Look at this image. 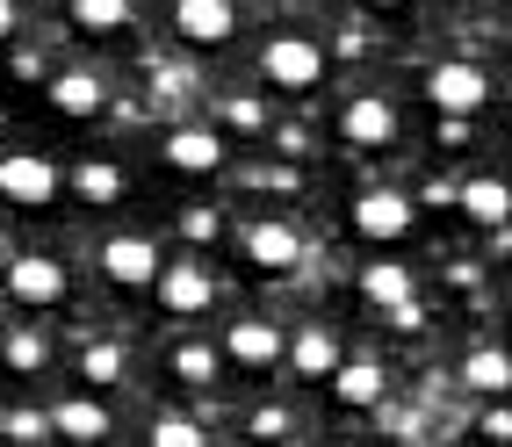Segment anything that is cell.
I'll return each mask as SVG.
<instances>
[{
    "mask_svg": "<svg viewBox=\"0 0 512 447\" xmlns=\"http://www.w3.org/2000/svg\"><path fill=\"white\" fill-rule=\"evenodd\" d=\"M152 447H210V433H202L195 419H159L152 426Z\"/></svg>",
    "mask_w": 512,
    "mask_h": 447,
    "instance_id": "obj_26",
    "label": "cell"
},
{
    "mask_svg": "<svg viewBox=\"0 0 512 447\" xmlns=\"http://www.w3.org/2000/svg\"><path fill=\"white\" fill-rule=\"evenodd\" d=\"M80 375H87V383H116V375H123V347H109V339L87 347V354H80Z\"/></svg>",
    "mask_w": 512,
    "mask_h": 447,
    "instance_id": "obj_25",
    "label": "cell"
},
{
    "mask_svg": "<svg viewBox=\"0 0 512 447\" xmlns=\"http://www.w3.org/2000/svg\"><path fill=\"white\" fill-rule=\"evenodd\" d=\"M65 15H73L80 37H123V29L138 22V8H130V0H73Z\"/></svg>",
    "mask_w": 512,
    "mask_h": 447,
    "instance_id": "obj_16",
    "label": "cell"
},
{
    "mask_svg": "<svg viewBox=\"0 0 512 447\" xmlns=\"http://www.w3.org/2000/svg\"><path fill=\"white\" fill-rule=\"evenodd\" d=\"M361 8H412V0H361Z\"/></svg>",
    "mask_w": 512,
    "mask_h": 447,
    "instance_id": "obj_32",
    "label": "cell"
},
{
    "mask_svg": "<svg viewBox=\"0 0 512 447\" xmlns=\"http://www.w3.org/2000/svg\"><path fill=\"white\" fill-rule=\"evenodd\" d=\"M361 296L375 303V311H404V303L419 296V282H412V267H368L361 274Z\"/></svg>",
    "mask_w": 512,
    "mask_h": 447,
    "instance_id": "obj_18",
    "label": "cell"
},
{
    "mask_svg": "<svg viewBox=\"0 0 512 447\" xmlns=\"http://www.w3.org/2000/svg\"><path fill=\"white\" fill-rule=\"evenodd\" d=\"M224 354H231L238 368H275V361L289 354V339H282V325L246 318V325H231V332H224Z\"/></svg>",
    "mask_w": 512,
    "mask_h": 447,
    "instance_id": "obj_12",
    "label": "cell"
},
{
    "mask_svg": "<svg viewBox=\"0 0 512 447\" xmlns=\"http://www.w3.org/2000/svg\"><path fill=\"white\" fill-rule=\"evenodd\" d=\"M174 37L195 51H217L238 37V8L231 0H174Z\"/></svg>",
    "mask_w": 512,
    "mask_h": 447,
    "instance_id": "obj_6",
    "label": "cell"
},
{
    "mask_svg": "<svg viewBox=\"0 0 512 447\" xmlns=\"http://www.w3.org/2000/svg\"><path fill=\"white\" fill-rule=\"evenodd\" d=\"M174 375H181V383H217V347L181 339V347H174Z\"/></svg>",
    "mask_w": 512,
    "mask_h": 447,
    "instance_id": "obj_22",
    "label": "cell"
},
{
    "mask_svg": "<svg viewBox=\"0 0 512 447\" xmlns=\"http://www.w3.org/2000/svg\"><path fill=\"white\" fill-rule=\"evenodd\" d=\"M8 368H22V375H37V368H44V332H29V325H15V332H8Z\"/></svg>",
    "mask_w": 512,
    "mask_h": 447,
    "instance_id": "obj_24",
    "label": "cell"
},
{
    "mask_svg": "<svg viewBox=\"0 0 512 447\" xmlns=\"http://www.w3.org/2000/svg\"><path fill=\"white\" fill-rule=\"evenodd\" d=\"M217 231H224L217 210H181V238H188V246H217Z\"/></svg>",
    "mask_w": 512,
    "mask_h": 447,
    "instance_id": "obj_27",
    "label": "cell"
},
{
    "mask_svg": "<svg viewBox=\"0 0 512 447\" xmlns=\"http://www.w3.org/2000/svg\"><path fill=\"white\" fill-rule=\"evenodd\" d=\"M159 152H166L174 174H217V166H224V137H217L210 123H174Z\"/></svg>",
    "mask_w": 512,
    "mask_h": 447,
    "instance_id": "obj_9",
    "label": "cell"
},
{
    "mask_svg": "<svg viewBox=\"0 0 512 447\" xmlns=\"http://www.w3.org/2000/svg\"><path fill=\"white\" fill-rule=\"evenodd\" d=\"M51 426H58V440H80V447H101V440H109V411H101L94 397H65V404L51 411Z\"/></svg>",
    "mask_w": 512,
    "mask_h": 447,
    "instance_id": "obj_14",
    "label": "cell"
},
{
    "mask_svg": "<svg viewBox=\"0 0 512 447\" xmlns=\"http://www.w3.org/2000/svg\"><path fill=\"white\" fill-rule=\"evenodd\" d=\"M253 433L260 440H289V419H282V411H253Z\"/></svg>",
    "mask_w": 512,
    "mask_h": 447,
    "instance_id": "obj_29",
    "label": "cell"
},
{
    "mask_svg": "<svg viewBox=\"0 0 512 447\" xmlns=\"http://www.w3.org/2000/svg\"><path fill=\"white\" fill-rule=\"evenodd\" d=\"M339 130H347V145H361V152H383L390 137H397V109L383 94H354L347 109H339Z\"/></svg>",
    "mask_w": 512,
    "mask_h": 447,
    "instance_id": "obj_11",
    "label": "cell"
},
{
    "mask_svg": "<svg viewBox=\"0 0 512 447\" xmlns=\"http://www.w3.org/2000/svg\"><path fill=\"white\" fill-rule=\"evenodd\" d=\"M51 109L58 116H101V73H51Z\"/></svg>",
    "mask_w": 512,
    "mask_h": 447,
    "instance_id": "obj_17",
    "label": "cell"
},
{
    "mask_svg": "<svg viewBox=\"0 0 512 447\" xmlns=\"http://www.w3.org/2000/svg\"><path fill=\"white\" fill-rule=\"evenodd\" d=\"M426 101L440 116H476L491 101V73H484V65H469V58H448V65H433V73H426Z\"/></svg>",
    "mask_w": 512,
    "mask_h": 447,
    "instance_id": "obj_2",
    "label": "cell"
},
{
    "mask_svg": "<svg viewBox=\"0 0 512 447\" xmlns=\"http://www.w3.org/2000/svg\"><path fill=\"white\" fill-rule=\"evenodd\" d=\"M73 195H80V202H94V210H109V202L123 195L116 159H80V166H73Z\"/></svg>",
    "mask_w": 512,
    "mask_h": 447,
    "instance_id": "obj_20",
    "label": "cell"
},
{
    "mask_svg": "<svg viewBox=\"0 0 512 447\" xmlns=\"http://www.w3.org/2000/svg\"><path fill=\"white\" fill-rule=\"evenodd\" d=\"M354 231L375 238V246H390V238L412 231V202H404L397 188H361L354 195Z\"/></svg>",
    "mask_w": 512,
    "mask_h": 447,
    "instance_id": "obj_8",
    "label": "cell"
},
{
    "mask_svg": "<svg viewBox=\"0 0 512 447\" xmlns=\"http://www.w3.org/2000/svg\"><path fill=\"white\" fill-rule=\"evenodd\" d=\"M238 246H246V267L253 274H289L303 260V231L282 224V217H253L246 231H238Z\"/></svg>",
    "mask_w": 512,
    "mask_h": 447,
    "instance_id": "obj_4",
    "label": "cell"
},
{
    "mask_svg": "<svg viewBox=\"0 0 512 447\" xmlns=\"http://www.w3.org/2000/svg\"><path fill=\"white\" fill-rule=\"evenodd\" d=\"M224 123H231V130H267V109H260L253 94H231V101H224Z\"/></svg>",
    "mask_w": 512,
    "mask_h": 447,
    "instance_id": "obj_28",
    "label": "cell"
},
{
    "mask_svg": "<svg viewBox=\"0 0 512 447\" xmlns=\"http://www.w3.org/2000/svg\"><path fill=\"white\" fill-rule=\"evenodd\" d=\"M455 202H462V217H469V224H505V217H512V188H505L498 174L462 181V195H455Z\"/></svg>",
    "mask_w": 512,
    "mask_h": 447,
    "instance_id": "obj_15",
    "label": "cell"
},
{
    "mask_svg": "<svg viewBox=\"0 0 512 447\" xmlns=\"http://www.w3.org/2000/svg\"><path fill=\"white\" fill-rule=\"evenodd\" d=\"M0 195H8L15 210H51L58 166H51L44 152H0Z\"/></svg>",
    "mask_w": 512,
    "mask_h": 447,
    "instance_id": "obj_3",
    "label": "cell"
},
{
    "mask_svg": "<svg viewBox=\"0 0 512 447\" xmlns=\"http://www.w3.org/2000/svg\"><path fill=\"white\" fill-rule=\"evenodd\" d=\"M8 440H15V447H51L58 426H51V411H15V419H8Z\"/></svg>",
    "mask_w": 512,
    "mask_h": 447,
    "instance_id": "obj_23",
    "label": "cell"
},
{
    "mask_svg": "<svg viewBox=\"0 0 512 447\" xmlns=\"http://www.w3.org/2000/svg\"><path fill=\"white\" fill-rule=\"evenodd\" d=\"M289 361H296V375H311V383H332V375H339V339L325 325H303L289 339Z\"/></svg>",
    "mask_w": 512,
    "mask_h": 447,
    "instance_id": "obj_13",
    "label": "cell"
},
{
    "mask_svg": "<svg viewBox=\"0 0 512 447\" xmlns=\"http://www.w3.org/2000/svg\"><path fill=\"white\" fill-rule=\"evenodd\" d=\"M260 73H267V87L311 94V87L325 80V44H318V37H303V29H282V37H267Z\"/></svg>",
    "mask_w": 512,
    "mask_h": 447,
    "instance_id": "obj_1",
    "label": "cell"
},
{
    "mask_svg": "<svg viewBox=\"0 0 512 447\" xmlns=\"http://www.w3.org/2000/svg\"><path fill=\"white\" fill-rule=\"evenodd\" d=\"M8 296L22 303V311H51V303H65V267L51 253H22L8 267Z\"/></svg>",
    "mask_w": 512,
    "mask_h": 447,
    "instance_id": "obj_7",
    "label": "cell"
},
{
    "mask_svg": "<svg viewBox=\"0 0 512 447\" xmlns=\"http://www.w3.org/2000/svg\"><path fill=\"white\" fill-rule=\"evenodd\" d=\"M282 447H318V440H282Z\"/></svg>",
    "mask_w": 512,
    "mask_h": 447,
    "instance_id": "obj_33",
    "label": "cell"
},
{
    "mask_svg": "<svg viewBox=\"0 0 512 447\" xmlns=\"http://www.w3.org/2000/svg\"><path fill=\"white\" fill-rule=\"evenodd\" d=\"M101 274H109L116 289H159L166 260H159V246H152V238L123 231V238H109V246H101Z\"/></svg>",
    "mask_w": 512,
    "mask_h": 447,
    "instance_id": "obj_5",
    "label": "cell"
},
{
    "mask_svg": "<svg viewBox=\"0 0 512 447\" xmlns=\"http://www.w3.org/2000/svg\"><path fill=\"white\" fill-rule=\"evenodd\" d=\"M8 37H22V8H15V0H0V44H8Z\"/></svg>",
    "mask_w": 512,
    "mask_h": 447,
    "instance_id": "obj_30",
    "label": "cell"
},
{
    "mask_svg": "<svg viewBox=\"0 0 512 447\" xmlns=\"http://www.w3.org/2000/svg\"><path fill=\"white\" fill-rule=\"evenodd\" d=\"M210 296H217V282H210V267H202V260H174L159 274V303L174 318H202V311H210Z\"/></svg>",
    "mask_w": 512,
    "mask_h": 447,
    "instance_id": "obj_10",
    "label": "cell"
},
{
    "mask_svg": "<svg viewBox=\"0 0 512 447\" xmlns=\"http://www.w3.org/2000/svg\"><path fill=\"white\" fill-rule=\"evenodd\" d=\"M462 383L484 390V397H498V390H512V361H505L498 347H476V354L462 361Z\"/></svg>",
    "mask_w": 512,
    "mask_h": 447,
    "instance_id": "obj_21",
    "label": "cell"
},
{
    "mask_svg": "<svg viewBox=\"0 0 512 447\" xmlns=\"http://www.w3.org/2000/svg\"><path fill=\"white\" fill-rule=\"evenodd\" d=\"M484 433H491V440H512V411H491V419H484Z\"/></svg>",
    "mask_w": 512,
    "mask_h": 447,
    "instance_id": "obj_31",
    "label": "cell"
},
{
    "mask_svg": "<svg viewBox=\"0 0 512 447\" xmlns=\"http://www.w3.org/2000/svg\"><path fill=\"white\" fill-rule=\"evenodd\" d=\"M383 383H390L383 361H339L332 397H339V404H375V397H383Z\"/></svg>",
    "mask_w": 512,
    "mask_h": 447,
    "instance_id": "obj_19",
    "label": "cell"
}]
</instances>
